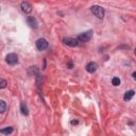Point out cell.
<instances>
[{
  "label": "cell",
  "instance_id": "8",
  "mask_svg": "<svg viewBox=\"0 0 136 136\" xmlns=\"http://www.w3.org/2000/svg\"><path fill=\"white\" fill-rule=\"evenodd\" d=\"M27 23H28V24H29L31 28H33V29H36V28L38 27L37 20L33 16H29V17H28V18H27Z\"/></svg>",
  "mask_w": 136,
  "mask_h": 136
},
{
  "label": "cell",
  "instance_id": "7",
  "mask_svg": "<svg viewBox=\"0 0 136 136\" xmlns=\"http://www.w3.org/2000/svg\"><path fill=\"white\" fill-rule=\"evenodd\" d=\"M97 68H98V65H97V63L96 62H91V63H88L86 67H85V69H86L87 72L89 73H94L96 70H97Z\"/></svg>",
  "mask_w": 136,
  "mask_h": 136
},
{
  "label": "cell",
  "instance_id": "11",
  "mask_svg": "<svg viewBox=\"0 0 136 136\" xmlns=\"http://www.w3.org/2000/svg\"><path fill=\"white\" fill-rule=\"evenodd\" d=\"M8 109V105H6V103L4 101H2V100H0V114H3Z\"/></svg>",
  "mask_w": 136,
  "mask_h": 136
},
{
  "label": "cell",
  "instance_id": "12",
  "mask_svg": "<svg viewBox=\"0 0 136 136\" xmlns=\"http://www.w3.org/2000/svg\"><path fill=\"white\" fill-rule=\"evenodd\" d=\"M13 132V128L12 127H6V128H4V129H1L0 130V133H2V134H11Z\"/></svg>",
  "mask_w": 136,
  "mask_h": 136
},
{
  "label": "cell",
  "instance_id": "13",
  "mask_svg": "<svg viewBox=\"0 0 136 136\" xmlns=\"http://www.w3.org/2000/svg\"><path fill=\"white\" fill-rule=\"evenodd\" d=\"M29 73L30 74H32V76H37L38 74V69H37V67L36 66H31L30 68H29Z\"/></svg>",
  "mask_w": 136,
  "mask_h": 136
},
{
  "label": "cell",
  "instance_id": "16",
  "mask_svg": "<svg viewBox=\"0 0 136 136\" xmlns=\"http://www.w3.org/2000/svg\"><path fill=\"white\" fill-rule=\"evenodd\" d=\"M6 85H8V83H6L5 80H3V79H0V88H5Z\"/></svg>",
  "mask_w": 136,
  "mask_h": 136
},
{
  "label": "cell",
  "instance_id": "2",
  "mask_svg": "<svg viewBox=\"0 0 136 136\" xmlns=\"http://www.w3.org/2000/svg\"><path fill=\"white\" fill-rule=\"evenodd\" d=\"M92 36V31L89 30V31H86V32H83V33L79 34L78 36V41L79 42H83V43H86L88 41H91V38Z\"/></svg>",
  "mask_w": 136,
  "mask_h": 136
},
{
  "label": "cell",
  "instance_id": "4",
  "mask_svg": "<svg viewBox=\"0 0 136 136\" xmlns=\"http://www.w3.org/2000/svg\"><path fill=\"white\" fill-rule=\"evenodd\" d=\"M63 43L68 47H77L79 45V41L73 37H65L63 39Z\"/></svg>",
  "mask_w": 136,
  "mask_h": 136
},
{
  "label": "cell",
  "instance_id": "19",
  "mask_svg": "<svg viewBox=\"0 0 136 136\" xmlns=\"http://www.w3.org/2000/svg\"><path fill=\"white\" fill-rule=\"evenodd\" d=\"M132 76H133V79H135V78H136V72H133V74H132Z\"/></svg>",
  "mask_w": 136,
  "mask_h": 136
},
{
  "label": "cell",
  "instance_id": "17",
  "mask_svg": "<svg viewBox=\"0 0 136 136\" xmlns=\"http://www.w3.org/2000/svg\"><path fill=\"white\" fill-rule=\"evenodd\" d=\"M68 68H69V69H71V68H72L73 67V65H72V63H71V62H69V63H68Z\"/></svg>",
  "mask_w": 136,
  "mask_h": 136
},
{
  "label": "cell",
  "instance_id": "18",
  "mask_svg": "<svg viewBox=\"0 0 136 136\" xmlns=\"http://www.w3.org/2000/svg\"><path fill=\"white\" fill-rule=\"evenodd\" d=\"M71 123H72V124H76V123H78V120H73Z\"/></svg>",
  "mask_w": 136,
  "mask_h": 136
},
{
  "label": "cell",
  "instance_id": "1",
  "mask_svg": "<svg viewBox=\"0 0 136 136\" xmlns=\"http://www.w3.org/2000/svg\"><path fill=\"white\" fill-rule=\"evenodd\" d=\"M91 13L94 14V15L96 17H98L99 19H102L103 17H104V9L102 8V6H100V5H94V6H91Z\"/></svg>",
  "mask_w": 136,
  "mask_h": 136
},
{
  "label": "cell",
  "instance_id": "9",
  "mask_svg": "<svg viewBox=\"0 0 136 136\" xmlns=\"http://www.w3.org/2000/svg\"><path fill=\"white\" fill-rule=\"evenodd\" d=\"M134 94H135V91H133V89H131V91H127L126 94H124V96H123V99H124V101H129V100H131L132 98L134 97Z\"/></svg>",
  "mask_w": 136,
  "mask_h": 136
},
{
  "label": "cell",
  "instance_id": "10",
  "mask_svg": "<svg viewBox=\"0 0 136 136\" xmlns=\"http://www.w3.org/2000/svg\"><path fill=\"white\" fill-rule=\"evenodd\" d=\"M20 111H21V114H23V115H24V116L29 115V110H28V107L24 103H21L20 104Z\"/></svg>",
  "mask_w": 136,
  "mask_h": 136
},
{
  "label": "cell",
  "instance_id": "14",
  "mask_svg": "<svg viewBox=\"0 0 136 136\" xmlns=\"http://www.w3.org/2000/svg\"><path fill=\"white\" fill-rule=\"evenodd\" d=\"M120 83H121V81H120V79H119V78L115 77V78H113V79H112V84L114 85V86H119Z\"/></svg>",
  "mask_w": 136,
  "mask_h": 136
},
{
  "label": "cell",
  "instance_id": "5",
  "mask_svg": "<svg viewBox=\"0 0 136 136\" xmlns=\"http://www.w3.org/2000/svg\"><path fill=\"white\" fill-rule=\"evenodd\" d=\"M5 61L10 65H15V64L18 63V56H17V54H15V53H10V54L6 55Z\"/></svg>",
  "mask_w": 136,
  "mask_h": 136
},
{
  "label": "cell",
  "instance_id": "3",
  "mask_svg": "<svg viewBox=\"0 0 136 136\" xmlns=\"http://www.w3.org/2000/svg\"><path fill=\"white\" fill-rule=\"evenodd\" d=\"M35 45H36V48L39 50V51H44V50H46L48 48L49 43L46 41L45 38H38L36 41V43H35Z\"/></svg>",
  "mask_w": 136,
  "mask_h": 136
},
{
  "label": "cell",
  "instance_id": "6",
  "mask_svg": "<svg viewBox=\"0 0 136 136\" xmlns=\"http://www.w3.org/2000/svg\"><path fill=\"white\" fill-rule=\"evenodd\" d=\"M20 8H21V10H23V12L27 13V14L31 13V12H32V10H33V8H32V5L30 4L29 2H27V1H23V2H21V4H20Z\"/></svg>",
  "mask_w": 136,
  "mask_h": 136
},
{
  "label": "cell",
  "instance_id": "15",
  "mask_svg": "<svg viewBox=\"0 0 136 136\" xmlns=\"http://www.w3.org/2000/svg\"><path fill=\"white\" fill-rule=\"evenodd\" d=\"M36 84L38 87H41V85L43 84V80H42V77L39 76V74H37L36 76Z\"/></svg>",
  "mask_w": 136,
  "mask_h": 136
}]
</instances>
